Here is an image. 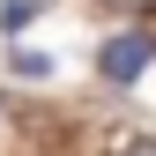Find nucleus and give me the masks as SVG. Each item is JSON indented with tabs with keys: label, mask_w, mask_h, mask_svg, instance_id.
Wrapping results in <instances>:
<instances>
[{
	"label": "nucleus",
	"mask_w": 156,
	"mask_h": 156,
	"mask_svg": "<svg viewBox=\"0 0 156 156\" xmlns=\"http://www.w3.org/2000/svg\"><path fill=\"white\" fill-rule=\"evenodd\" d=\"M149 60H156V37H149V30H126V37H112V45H104V60H97V67H104L112 89H126Z\"/></svg>",
	"instance_id": "obj_1"
},
{
	"label": "nucleus",
	"mask_w": 156,
	"mask_h": 156,
	"mask_svg": "<svg viewBox=\"0 0 156 156\" xmlns=\"http://www.w3.org/2000/svg\"><path fill=\"white\" fill-rule=\"evenodd\" d=\"M15 74H23V82H45V74H52V52L23 45V52H15Z\"/></svg>",
	"instance_id": "obj_2"
},
{
	"label": "nucleus",
	"mask_w": 156,
	"mask_h": 156,
	"mask_svg": "<svg viewBox=\"0 0 156 156\" xmlns=\"http://www.w3.org/2000/svg\"><path fill=\"white\" fill-rule=\"evenodd\" d=\"M30 15H37V0H8V8H0V23H8V30H23Z\"/></svg>",
	"instance_id": "obj_3"
},
{
	"label": "nucleus",
	"mask_w": 156,
	"mask_h": 156,
	"mask_svg": "<svg viewBox=\"0 0 156 156\" xmlns=\"http://www.w3.org/2000/svg\"><path fill=\"white\" fill-rule=\"evenodd\" d=\"M119 156H156V141H134V149H119Z\"/></svg>",
	"instance_id": "obj_4"
},
{
	"label": "nucleus",
	"mask_w": 156,
	"mask_h": 156,
	"mask_svg": "<svg viewBox=\"0 0 156 156\" xmlns=\"http://www.w3.org/2000/svg\"><path fill=\"white\" fill-rule=\"evenodd\" d=\"M119 8H149V0H119Z\"/></svg>",
	"instance_id": "obj_5"
}]
</instances>
